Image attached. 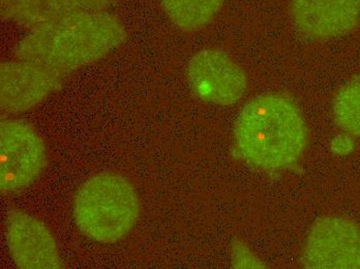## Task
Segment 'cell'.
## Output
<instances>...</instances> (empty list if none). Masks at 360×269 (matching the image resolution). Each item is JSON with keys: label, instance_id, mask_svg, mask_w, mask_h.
Listing matches in <instances>:
<instances>
[{"label": "cell", "instance_id": "cell-2", "mask_svg": "<svg viewBox=\"0 0 360 269\" xmlns=\"http://www.w3.org/2000/svg\"><path fill=\"white\" fill-rule=\"evenodd\" d=\"M235 139L240 154L252 165L284 169L302 157L307 130L302 113L291 100L265 96L252 100L241 111Z\"/></svg>", "mask_w": 360, "mask_h": 269}, {"label": "cell", "instance_id": "cell-1", "mask_svg": "<svg viewBox=\"0 0 360 269\" xmlns=\"http://www.w3.org/2000/svg\"><path fill=\"white\" fill-rule=\"evenodd\" d=\"M127 38L122 20L110 11L82 13L32 30L15 56L65 77L106 58Z\"/></svg>", "mask_w": 360, "mask_h": 269}, {"label": "cell", "instance_id": "cell-8", "mask_svg": "<svg viewBox=\"0 0 360 269\" xmlns=\"http://www.w3.org/2000/svg\"><path fill=\"white\" fill-rule=\"evenodd\" d=\"M6 228L8 250L17 268H63L54 236L39 218L22 209H13L6 216Z\"/></svg>", "mask_w": 360, "mask_h": 269}, {"label": "cell", "instance_id": "cell-6", "mask_svg": "<svg viewBox=\"0 0 360 269\" xmlns=\"http://www.w3.org/2000/svg\"><path fill=\"white\" fill-rule=\"evenodd\" d=\"M304 263L309 268H360V227L337 216L317 221L307 235Z\"/></svg>", "mask_w": 360, "mask_h": 269}, {"label": "cell", "instance_id": "cell-13", "mask_svg": "<svg viewBox=\"0 0 360 269\" xmlns=\"http://www.w3.org/2000/svg\"><path fill=\"white\" fill-rule=\"evenodd\" d=\"M233 265L238 268H262L263 264L240 242L233 247Z\"/></svg>", "mask_w": 360, "mask_h": 269}, {"label": "cell", "instance_id": "cell-10", "mask_svg": "<svg viewBox=\"0 0 360 269\" xmlns=\"http://www.w3.org/2000/svg\"><path fill=\"white\" fill-rule=\"evenodd\" d=\"M114 0H0L2 19L32 30L82 13L109 11Z\"/></svg>", "mask_w": 360, "mask_h": 269}, {"label": "cell", "instance_id": "cell-11", "mask_svg": "<svg viewBox=\"0 0 360 269\" xmlns=\"http://www.w3.org/2000/svg\"><path fill=\"white\" fill-rule=\"evenodd\" d=\"M225 0H162L167 17L184 32L207 25L221 10Z\"/></svg>", "mask_w": 360, "mask_h": 269}, {"label": "cell", "instance_id": "cell-4", "mask_svg": "<svg viewBox=\"0 0 360 269\" xmlns=\"http://www.w3.org/2000/svg\"><path fill=\"white\" fill-rule=\"evenodd\" d=\"M44 140L28 122L4 118L0 124V188L4 194L32 185L47 165Z\"/></svg>", "mask_w": 360, "mask_h": 269}, {"label": "cell", "instance_id": "cell-14", "mask_svg": "<svg viewBox=\"0 0 360 269\" xmlns=\"http://www.w3.org/2000/svg\"><path fill=\"white\" fill-rule=\"evenodd\" d=\"M335 143H337L338 145L335 146V150H339L340 152H344V150H351V142L348 140H344L342 138H339V139L335 140Z\"/></svg>", "mask_w": 360, "mask_h": 269}, {"label": "cell", "instance_id": "cell-9", "mask_svg": "<svg viewBox=\"0 0 360 269\" xmlns=\"http://www.w3.org/2000/svg\"><path fill=\"white\" fill-rule=\"evenodd\" d=\"M297 29L314 39L338 38L352 32L360 19V0H292Z\"/></svg>", "mask_w": 360, "mask_h": 269}, {"label": "cell", "instance_id": "cell-7", "mask_svg": "<svg viewBox=\"0 0 360 269\" xmlns=\"http://www.w3.org/2000/svg\"><path fill=\"white\" fill-rule=\"evenodd\" d=\"M188 79L195 95L212 104L229 106L240 100L247 89V77L225 52L201 50L188 63Z\"/></svg>", "mask_w": 360, "mask_h": 269}, {"label": "cell", "instance_id": "cell-5", "mask_svg": "<svg viewBox=\"0 0 360 269\" xmlns=\"http://www.w3.org/2000/svg\"><path fill=\"white\" fill-rule=\"evenodd\" d=\"M65 76L47 67L14 59L0 67V107L6 115L32 110L56 91Z\"/></svg>", "mask_w": 360, "mask_h": 269}, {"label": "cell", "instance_id": "cell-12", "mask_svg": "<svg viewBox=\"0 0 360 269\" xmlns=\"http://www.w3.org/2000/svg\"><path fill=\"white\" fill-rule=\"evenodd\" d=\"M338 126L348 134L360 136V80L342 86L333 102Z\"/></svg>", "mask_w": 360, "mask_h": 269}, {"label": "cell", "instance_id": "cell-3", "mask_svg": "<svg viewBox=\"0 0 360 269\" xmlns=\"http://www.w3.org/2000/svg\"><path fill=\"white\" fill-rule=\"evenodd\" d=\"M141 204L133 183L122 175L102 173L87 179L72 205L75 222L86 237L100 244L120 242L135 227Z\"/></svg>", "mask_w": 360, "mask_h": 269}]
</instances>
